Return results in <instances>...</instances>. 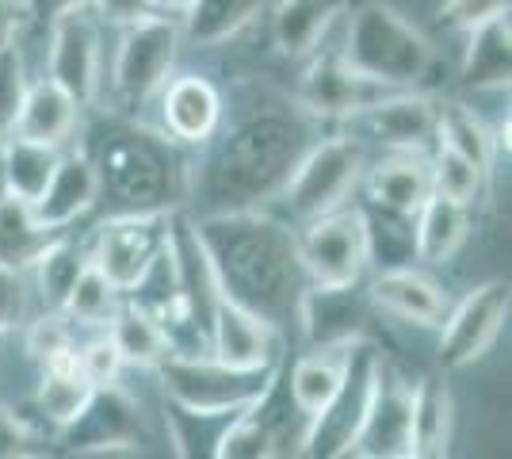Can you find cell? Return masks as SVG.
Masks as SVG:
<instances>
[{"mask_svg":"<svg viewBox=\"0 0 512 459\" xmlns=\"http://www.w3.org/2000/svg\"><path fill=\"white\" fill-rule=\"evenodd\" d=\"M318 131L321 123L299 111L291 96L253 92V100L230 111V119L222 115L214 138L199 146L188 199H203L207 211L268 207Z\"/></svg>","mask_w":512,"mask_h":459,"instance_id":"1","label":"cell"},{"mask_svg":"<svg viewBox=\"0 0 512 459\" xmlns=\"http://www.w3.org/2000/svg\"><path fill=\"white\" fill-rule=\"evenodd\" d=\"M195 241L207 257L218 295L268 318L272 326L295 322L306 272L295 245V226L268 207H234L192 215Z\"/></svg>","mask_w":512,"mask_h":459,"instance_id":"2","label":"cell"},{"mask_svg":"<svg viewBox=\"0 0 512 459\" xmlns=\"http://www.w3.org/2000/svg\"><path fill=\"white\" fill-rule=\"evenodd\" d=\"M88 161L100 176V199L115 211H180L192 192V157L161 127L111 111L85 131Z\"/></svg>","mask_w":512,"mask_h":459,"instance_id":"3","label":"cell"},{"mask_svg":"<svg viewBox=\"0 0 512 459\" xmlns=\"http://www.w3.org/2000/svg\"><path fill=\"white\" fill-rule=\"evenodd\" d=\"M337 54L390 88H417L436 66V46L421 27L383 0H356L344 12Z\"/></svg>","mask_w":512,"mask_h":459,"instance_id":"4","label":"cell"},{"mask_svg":"<svg viewBox=\"0 0 512 459\" xmlns=\"http://www.w3.org/2000/svg\"><path fill=\"white\" fill-rule=\"evenodd\" d=\"M363 169H367V146L352 134L337 131L329 138H314L295 161V169L287 173L279 196L268 203V211H276L291 226L329 215L352 199L363 180Z\"/></svg>","mask_w":512,"mask_h":459,"instance_id":"5","label":"cell"},{"mask_svg":"<svg viewBox=\"0 0 512 459\" xmlns=\"http://www.w3.org/2000/svg\"><path fill=\"white\" fill-rule=\"evenodd\" d=\"M153 372H157L161 394L184 410L241 414L276 383L283 364H276V368H234V364H222L211 352H195V356L169 352Z\"/></svg>","mask_w":512,"mask_h":459,"instance_id":"6","label":"cell"},{"mask_svg":"<svg viewBox=\"0 0 512 459\" xmlns=\"http://www.w3.org/2000/svg\"><path fill=\"white\" fill-rule=\"evenodd\" d=\"M119 50H115V66H111V104L123 115L153 104V96L172 77V66L180 58V16H161L153 12L146 20L119 27Z\"/></svg>","mask_w":512,"mask_h":459,"instance_id":"7","label":"cell"},{"mask_svg":"<svg viewBox=\"0 0 512 459\" xmlns=\"http://www.w3.org/2000/svg\"><path fill=\"white\" fill-rule=\"evenodd\" d=\"M295 245L306 284H360L371 268L367 219L352 203L295 226Z\"/></svg>","mask_w":512,"mask_h":459,"instance_id":"8","label":"cell"},{"mask_svg":"<svg viewBox=\"0 0 512 459\" xmlns=\"http://www.w3.org/2000/svg\"><path fill=\"white\" fill-rule=\"evenodd\" d=\"M172 211H115L96 226L88 261L104 272L123 295L150 276L169 245Z\"/></svg>","mask_w":512,"mask_h":459,"instance_id":"9","label":"cell"},{"mask_svg":"<svg viewBox=\"0 0 512 459\" xmlns=\"http://www.w3.org/2000/svg\"><path fill=\"white\" fill-rule=\"evenodd\" d=\"M100 16L92 8H73L46 23V77L62 85L81 111L96 108L104 92V43H100Z\"/></svg>","mask_w":512,"mask_h":459,"instance_id":"10","label":"cell"},{"mask_svg":"<svg viewBox=\"0 0 512 459\" xmlns=\"http://www.w3.org/2000/svg\"><path fill=\"white\" fill-rule=\"evenodd\" d=\"M436 111H440L436 96H428L421 88H394L375 104L348 115L341 131L363 146L367 142L383 146V153H428L436 146Z\"/></svg>","mask_w":512,"mask_h":459,"instance_id":"11","label":"cell"},{"mask_svg":"<svg viewBox=\"0 0 512 459\" xmlns=\"http://www.w3.org/2000/svg\"><path fill=\"white\" fill-rule=\"evenodd\" d=\"M306 69H302L299 85L291 92V100L299 104V111H306L314 123H333V127H341L348 115H356L360 108L367 104H375L379 96L386 92H394L390 85L383 81H375V77H367L360 69H352L344 62L341 54H337V46H318L310 58H302Z\"/></svg>","mask_w":512,"mask_h":459,"instance_id":"12","label":"cell"},{"mask_svg":"<svg viewBox=\"0 0 512 459\" xmlns=\"http://www.w3.org/2000/svg\"><path fill=\"white\" fill-rule=\"evenodd\" d=\"M509 306L512 291L505 280H486V284L470 287L459 303L448 306L440 322V345H436L440 368L455 372V368L482 360L509 322Z\"/></svg>","mask_w":512,"mask_h":459,"instance_id":"13","label":"cell"},{"mask_svg":"<svg viewBox=\"0 0 512 459\" xmlns=\"http://www.w3.org/2000/svg\"><path fill=\"white\" fill-rule=\"evenodd\" d=\"M379 356H383V352L375 349V345H367V337L352 345L341 391L333 394V402L306 425L302 456H321V459L348 456V444H352L356 429H360L363 410H367V398H371V387H375Z\"/></svg>","mask_w":512,"mask_h":459,"instance_id":"14","label":"cell"},{"mask_svg":"<svg viewBox=\"0 0 512 459\" xmlns=\"http://www.w3.org/2000/svg\"><path fill=\"white\" fill-rule=\"evenodd\" d=\"M371 299L360 284H306L295 306L306 349H333V345H356L367 337Z\"/></svg>","mask_w":512,"mask_h":459,"instance_id":"15","label":"cell"},{"mask_svg":"<svg viewBox=\"0 0 512 459\" xmlns=\"http://www.w3.org/2000/svg\"><path fill=\"white\" fill-rule=\"evenodd\" d=\"M409 383L390 360L379 356L375 387L367 398V410L348 444V456L356 459H409Z\"/></svg>","mask_w":512,"mask_h":459,"instance_id":"16","label":"cell"},{"mask_svg":"<svg viewBox=\"0 0 512 459\" xmlns=\"http://www.w3.org/2000/svg\"><path fill=\"white\" fill-rule=\"evenodd\" d=\"M153 104H157V127L184 150L207 146L226 115L222 92L199 73H172L153 96Z\"/></svg>","mask_w":512,"mask_h":459,"instance_id":"17","label":"cell"},{"mask_svg":"<svg viewBox=\"0 0 512 459\" xmlns=\"http://www.w3.org/2000/svg\"><path fill=\"white\" fill-rule=\"evenodd\" d=\"M62 440L77 456H104L115 448H134L142 440V410L119 383L96 387L77 421L62 429Z\"/></svg>","mask_w":512,"mask_h":459,"instance_id":"18","label":"cell"},{"mask_svg":"<svg viewBox=\"0 0 512 459\" xmlns=\"http://www.w3.org/2000/svg\"><path fill=\"white\" fill-rule=\"evenodd\" d=\"M211 356L234 368H276L283 364V329L218 295L211 310Z\"/></svg>","mask_w":512,"mask_h":459,"instance_id":"19","label":"cell"},{"mask_svg":"<svg viewBox=\"0 0 512 459\" xmlns=\"http://www.w3.org/2000/svg\"><path fill=\"white\" fill-rule=\"evenodd\" d=\"M367 299L375 310H383L390 318H402L409 326H440L448 314V295L432 276L409 268V264H390L379 268L367 284Z\"/></svg>","mask_w":512,"mask_h":459,"instance_id":"20","label":"cell"},{"mask_svg":"<svg viewBox=\"0 0 512 459\" xmlns=\"http://www.w3.org/2000/svg\"><path fill=\"white\" fill-rule=\"evenodd\" d=\"M96 203H100L96 165L88 161L85 150H69L62 153V161H58V169L50 176L46 192L31 203V211H35V219H39L43 230L58 234V230H69L81 215H88Z\"/></svg>","mask_w":512,"mask_h":459,"instance_id":"21","label":"cell"},{"mask_svg":"<svg viewBox=\"0 0 512 459\" xmlns=\"http://www.w3.org/2000/svg\"><path fill=\"white\" fill-rule=\"evenodd\" d=\"M363 188L367 199L383 211L394 215H409L425 203V196L432 192V180H428V153H398L390 150L379 161H371L363 169Z\"/></svg>","mask_w":512,"mask_h":459,"instance_id":"22","label":"cell"},{"mask_svg":"<svg viewBox=\"0 0 512 459\" xmlns=\"http://www.w3.org/2000/svg\"><path fill=\"white\" fill-rule=\"evenodd\" d=\"M356 0H279L272 12V43L283 58L302 62L318 50Z\"/></svg>","mask_w":512,"mask_h":459,"instance_id":"23","label":"cell"},{"mask_svg":"<svg viewBox=\"0 0 512 459\" xmlns=\"http://www.w3.org/2000/svg\"><path fill=\"white\" fill-rule=\"evenodd\" d=\"M455 398L440 375H421L409 391V459L448 456Z\"/></svg>","mask_w":512,"mask_h":459,"instance_id":"24","label":"cell"},{"mask_svg":"<svg viewBox=\"0 0 512 459\" xmlns=\"http://www.w3.org/2000/svg\"><path fill=\"white\" fill-rule=\"evenodd\" d=\"M77 127H81V104L62 85H54L50 77H39V81L27 85V96H23V108L16 115L12 134L31 138V142L65 146Z\"/></svg>","mask_w":512,"mask_h":459,"instance_id":"25","label":"cell"},{"mask_svg":"<svg viewBox=\"0 0 512 459\" xmlns=\"http://www.w3.org/2000/svg\"><path fill=\"white\" fill-rule=\"evenodd\" d=\"M470 238V207L428 192L413 211V257L425 264H448Z\"/></svg>","mask_w":512,"mask_h":459,"instance_id":"26","label":"cell"},{"mask_svg":"<svg viewBox=\"0 0 512 459\" xmlns=\"http://www.w3.org/2000/svg\"><path fill=\"white\" fill-rule=\"evenodd\" d=\"M348 356H352V345H333V349H306L291 364L287 391H291V402L299 406V414L306 417V425L333 402V394L341 391Z\"/></svg>","mask_w":512,"mask_h":459,"instance_id":"27","label":"cell"},{"mask_svg":"<svg viewBox=\"0 0 512 459\" xmlns=\"http://www.w3.org/2000/svg\"><path fill=\"white\" fill-rule=\"evenodd\" d=\"M96 391V383L81 372L77 364V349L62 352L54 360H46L39 368V387H35V410L62 433L69 421H77L81 410L88 406V398Z\"/></svg>","mask_w":512,"mask_h":459,"instance_id":"28","label":"cell"},{"mask_svg":"<svg viewBox=\"0 0 512 459\" xmlns=\"http://www.w3.org/2000/svg\"><path fill=\"white\" fill-rule=\"evenodd\" d=\"M512 77V27L509 12L493 16L467 31L463 50V85L467 88H509Z\"/></svg>","mask_w":512,"mask_h":459,"instance_id":"29","label":"cell"},{"mask_svg":"<svg viewBox=\"0 0 512 459\" xmlns=\"http://www.w3.org/2000/svg\"><path fill=\"white\" fill-rule=\"evenodd\" d=\"M264 12V0H192L180 16V35L192 46H222L253 27Z\"/></svg>","mask_w":512,"mask_h":459,"instance_id":"30","label":"cell"},{"mask_svg":"<svg viewBox=\"0 0 512 459\" xmlns=\"http://www.w3.org/2000/svg\"><path fill=\"white\" fill-rule=\"evenodd\" d=\"M104 329L107 337L115 341V349H119L127 368H146V372H153L169 356V341H165V333L157 326V318L142 303H134L130 295H123L115 318Z\"/></svg>","mask_w":512,"mask_h":459,"instance_id":"31","label":"cell"},{"mask_svg":"<svg viewBox=\"0 0 512 459\" xmlns=\"http://www.w3.org/2000/svg\"><path fill=\"white\" fill-rule=\"evenodd\" d=\"M88 264V249L81 241H73L65 230L50 234V238L39 245V253L31 257L27 272L35 276V291L43 299L46 310H62L69 287L77 284L81 268Z\"/></svg>","mask_w":512,"mask_h":459,"instance_id":"32","label":"cell"},{"mask_svg":"<svg viewBox=\"0 0 512 459\" xmlns=\"http://www.w3.org/2000/svg\"><path fill=\"white\" fill-rule=\"evenodd\" d=\"M58 161H62V146L8 134V142H4V192L35 203L46 192Z\"/></svg>","mask_w":512,"mask_h":459,"instance_id":"33","label":"cell"},{"mask_svg":"<svg viewBox=\"0 0 512 459\" xmlns=\"http://www.w3.org/2000/svg\"><path fill=\"white\" fill-rule=\"evenodd\" d=\"M436 142L451 146L455 153H463L467 161H474L482 173H493V161H497V138L493 131L459 100H448L436 111Z\"/></svg>","mask_w":512,"mask_h":459,"instance_id":"34","label":"cell"},{"mask_svg":"<svg viewBox=\"0 0 512 459\" xmlns=\"http://www.w3.org/2000/svg\"><path fill=\"white\" fill-rule=\"evenodd\" d=\"M119 303H123V291L88 261L81 268V276H77V284L69 287V295H65L62 314L81 329H104L115 318Z\"/></svg>","mask_w":512,"mask_h":459,"instance_id":"35","label":"cell"},{"mask_svg":"<svg viewBox=\"0 0 512 459\" xmlns=\"http://www.w3.org/2000/svg\"><path fill=\"white\" fill-rule=\"evenodd\" d=\"M46 238H50V230L39 226L31 203L0 192V261L27 272V264Z\"/></svg>","mask_w":512,"mask_h":459,"instance_id":"36","label":"cell"},{"mask_svg":"<svg viewBox=\"0 0 512 459\" xmlns=\"http://www.w3.org/2000/svg\"><path fill=\"white\" fill-rule=\"evenodd\" d=\"M237 414H199V410H184L165 398V425H169V444L176 456H214L218 440L226 433V425Z\"/></svg>","mask_w":512,"mask_h":459,"instance_id":"37","label":"cell"},{"mask_svg":"<svg viewBox=\"0 0 512 459\" xmlns=\"http://www.w3.org/2000/svg\"><path fill=\"white\" fill-rule=\"evenodd\" d=\"M428 180H432V192L436 196H448L455 203L474 207L482 199V192H486V180L490 176L482 173L474 161H467L463 153H455L451 146L436 142L428 150Z\"/></svg>","mask_w":512,"mask_h":459,"instance_id":"38","label":"cell"},{"mask_svg":"<svg viewBox=\"0 0 512 459\" xmlns=\"http://www.w3.org/2000/svg\"><path fill=\"white\" fill-rule=\"evenodd\" d=\"M27 85H31V77H27V62H23V46L20 39H12L0 46V134H12L16 127Z\"/></svg>","mask_w":512,"mask_h":459,"instance_id":"39","label":"cell"},{"mask_svg":"<svg viewBox=\"0 0 512 459\" xmlns=\"http://www.w3.org/2000/svg\"><path fill=\"white\" fill-rule=\"evenodd\" d=\"M23 349H27V356L43 368L46 360H54V356H62V352H69V349H77L73 322L65 318L62 310H46L43 318H35V322L27 326V341H23Z\"/></svg>","mask_w":512,"mask_h":459,"instance_id":"40","label":"cell"},{"mask_svg":"<svg viewBox=\"0 0 512 459\" xmlns=\"http://www.w3.org/2000/svg\"><path fill=\"white\" fill-rule=\"evenodd\" d=\"M77 364H81V372H85L96 387L119 383V375L127 368L119 349H115V341L107 337V329H96V337H88L85 345H77Z\"/></svg>","mask_w":512,"mask_h":459,"instance_id":"41","label":"cell"},{"mask_svg":"<svg viewBox=\"0 0 512 459\" xmlns=\"http://www.w3.org/2000/svg\"><path fill=\"white\" fill-rule=\"evenodd\" d=\"M509 12V0H444L440 4V23L448 31L467 35L470 27L493 20V16H505Z\"/></svg>","mask_w":512,"mask_h":459,"instance_id":"42","label":"cell"},{"mask_svg":"<svg viewBox=\"0 0 512 459\" xmlns=\"http://www.w3.org/2000/svg\"><path fill=\"white\" fill-rule=\"evenodd\" d=\"M27 318V276L23 268L0 261V329L20 326Z\"/></svg>","mask_w":512,"mask_h":459,"instance_id":"43","label":"cell"},{"mask_svg":"<svg viewBox=\"0 0 512 459\" xmlns=\"http://www.w3.org/2000/svg\"><path fill=\"white\" fill-rule=\"evenodd\" d=\"M35 429L12 406H0V459H23L35 448Z\"/></svg>","mask_w":512,"mask_h":459,"instance_id":"44","label":"cell"},{"mask_svg":"<svg viewBox=\"0 0 512 459\" xmlns=\"http://www.w3.org/2000/svg\"><path fill=\"white\" fill-rule=\"evenodd\" d=\"M92 12L100 16V23L130 27V23L153 16V4L150 0H92Z\"/></svg>","mask_w":512,"mask_h":459,"instance_id":"45","label":"cell"},{"mask_svg":"<svg viewBox=\"0 0 512 459\" xmlns=\"http://www.w3.org/2000/svg\"><path fill=\"white\" fill-rule=\"evenodd\" d=\"M23 8H27V20L50 23L73 8H92V0H23Z\"/></svg>","mask_w":512,"mask_h":459,"instance_id":"46","label":"cell"},{"mask_svg":"<svg viewBox=\"0 0 512 459\" xmlns=\"http://www.w3.org/2000/svg\"><path fill=\"white\" fill-rule=\"evenodd\" d=\"M23 23H27V8L23 0H0V46L20 39Z\"/></svg>","mask_w":512,"mask_h":459,"instance_id":"47","label":"cell"},{"mask_svg":"<svg viewBox=\"0 0 512 459\" xmlns=\"http://www.w3.org/2000/svg\"><path fill=\"white\" fill-rule=\"evenodd\" d=\"M150 4L153 12H161V16H184L192 0H150Z\"/></svg>","mask_w":512,"mask_h":459,"instance_id":"48","label":"cell"},{"mask_svg":"<svg viewBox=\"0 0 512 459\" xmlns=\"http://www.w3.org/2000/svg\"><path fill=\"white\" fill-rule=\"evenodd\" d=\"M4 142H8V134H0V192H4Z\"/></svg>","mask_w":512,"mask_h":459,"instance_id":"49","label":"cell"},{"mask_svg":"<svg viewBox=\"0 0 512 459\" xmlns=\"http://www.w3.org/2000/svg\"><path fill=\"white\" fill-rule=\"evenodd\" d=\"M0 333H4V329H0Z\"/></svg>","mask_w":512,"mask_h":459,"instance_id":"50","label":"cell"}]
</instances>
